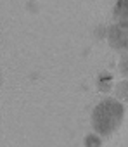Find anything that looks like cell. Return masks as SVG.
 <instances>
[{
	"instance_id": "cell-6",
	"label": "cell",
	"mask_w": 128,
	"mask_h": 147,
	"mask_svg": "<svg viewBox=\"0 0 128 147\" xmlns=\"http://www.w3.org/2000/svg\"><path fill=\"white\" fill-rule=\"evenodd\" d=\"M119 71H121V75L126 76V80H128V55L121 57V61H119Z\"/></svg>"
},
{
	"instance_id": "cell-1",
	"label": "cell",
	"mask_w": 128,
	"mask_h": 147,
	"mask_svg": "<svg viewBox=\"0 0 128 147\" xmlns=\"http://www.w3.org/2000/svg\"><path fill=\"white\" fill-rule=\"evenodd\" d=\"M125 107L116 97L102 99L92 111V126L100 137L113 135L123 121Z\"/></svg>"
},
{
	"instance_id": "cell-4",
	"label": "cell",
	"mask_w": 128,
	"mask_h": 147,
	"mask_svg": "<svg viewBox=\"0 0 128 147\" xmlns=\"http://www.w3.org/2000/svg\"><path fill=\"white\" fill-rule=\"evenodd\" d=\"M114 14H116V18L119 19V23L128 21V0H119V2L116 4Z\"/></svg>"
},
{
	"instance_id": "cell-3",
	"label": "cell",
	"mask_w": 128,
	"mask_h": 147,
	"mask_svg": "<svg viewBox=\"0 0 128 147\" xmlns=\"http://www.w3.org/2000/svg\"><path fill=\"white\" fill-rule=\"evenodd\" d=\"M114 97L118 100H128V80H121L114 85Z\"/></svg>"
},
{
	"instance_id": "cell-5",
	"label": "cell",
	"mask_w": 128,
	"mask_h": 147,
	"mask_svg": "<svg viewBox=\"0 0 128 147\" xmlns=\"http://www.w3.org/2000/svg\"><path fill=\"white\" fill-rule=\"evenodd\" d=\"M83 144H85V147H100L102 145V138H100L99 133H90V135L85 137Z\"/></svg>"
},
{
	"instance_id": "cell-2",
	"label": "cell",
	"mask_w": 128,
	"mask_h": 147,
	"mask_svg": "<svg viewBox=\"0 0 128 147\" xmlns=\"http://www.w3.org/2000/svg\"><path fill=\"white\" fill-rule=\"evenodd\" d=\"M107 40H109V45L111 47L119 49V50H126L128 49V21H123V23L114 24L109 30Z\"/></svg>"
}]
</instances>
